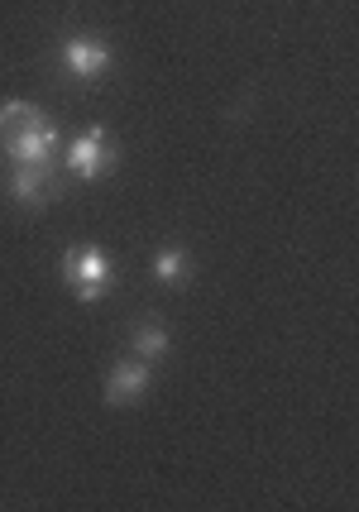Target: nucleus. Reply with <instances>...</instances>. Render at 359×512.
<instances>
[{
    "instance_id": "nucleus-1",
    "label": "nucleus",
    "mask_w": 359,
    "mask_h": 512,
    "mask_svg": "<svg viewBox=\"0 0 359 512\" xmlns=\"http://www.w3.org/2000/svg\"><path fill=\"white\" fill-rule=\"evenodd\" d=\"M63 278H68V288L77 292V302H101L106 292H111L115 283V264L106 249L96 245H72L68 254H63Z\"/></svg>"
},
{
    "instance_id": "nucleus-2",
    "label": "nucleus",
    "mask_w": 359,
    "mask_h": 512,
    "mask_svg": "<svg viewBox=\"0 0 359 512\" xmlns=\"http://www.w3.org/2000/svg\"><path fill=\"white\" fill-rule=\"evenodd\" d=\"M115 139L111 130H101V125H91V130H82L77 139H72L68 149H63V163H68V173L72 178H82V182H96V178H106L115 168Z\"/></svg>"
},
{
    "instance_id": "nucleus-3",
    "label": "nucleus",
    "mask_w": 359,
    "mask_h": 512,
    "mask_svg": "<svg viewBox=\"0 0 359 512\" xmlns=\"http://www.w3.org/2000/svg\"><path fill=\"white\" fill-rule=\"evenodd\" d=\"M63 67H68V77H77V82H96V77L111 72V44L96 39V34H72L68 44H63Z\"/></svg>"
},
{
    "instance_id": "nucleus-4",
    "label": "nucleus",
    "mask_w": 359,
    "mask_h": 512,
    "mask_svg": "<svg viewBox=\"0 0 359 512\" xmlns=\"http://www.w3.org/2000/svg\"><path fill=\"white\" fill-rule=\"evenodd\" d=\"M10 197L20 206H44L48 197H58V182H53V163H10Z\"/></svg>"
},
{
    "instance_id": "nucleus-5",
    "label": "nucleus",
    "mask_w": 359,
    "mask_h": 512,
    "mask_svg": "<svg viewBox=\"0 0 359 512\" xmlns=\"http://www.w3.org/2000/svg\"><path fill=\"white\" fill-rule=\"evenodd\" d=\"M149 383H154V369H149V359H120L111 369V379H106V402L111 407H130V402H139L144 393H149Z\"/></svg>"
},
{
    "instance_id": "nucleus-6",
    "label": "nucleus",
    "mask_w": 359,
    "mask_h": 512,
    "mask_svg": "<svg viewBox=\"0 0 359 512\" xmlns=\"http://www.w3.org/2000/svg\"><path fill=\"white\" fill-rule=\"evenodd\" d=\"M0 149L10 154V163H53V154L63 149V139H58L53 125H34V130L15 134V139L0 144Z\"/></svg>"
},
{
    "instance_id": "nucleus-7",
    "label": "nucleus",
    "mask_w": 359,
    "mask_h": 512,
    "mask_svg": "<svg viewBox=\"0 0 359 512\" xmlns=\"http://www.w3.org/2000/svg\"><path fill=\"white\" fill-rule=\"evenodd\" d=\"M44 125V111L34 101H0V144H10L15 134Z\"/></svg>"
},
{
    "instance_id": "nucleus-8",
    "label": "nucleus",
    "mask_w": 359,
    "mask_h": 512,
    "mask_svg": "<svg viewBox=\"0 0 359 512\" xmlns=\"http://www.w3.org/2000/svg\"><path fill=\"white\" fill-rule=\"evenodd\" d=\"M168 350H173V335L163 331V326H154V321H144V326L130 331V355L154 364V359H168Z\"/></svg>"
},
{
    "instance_id": "nucleus-9",
    "label": "nucleus",
    "mask_w": 359,
    "mask_h": 512,
    "mask_svg": "<svg viewBox=\"0 0 359 512\" xmlns=\"http://www.w3.org/2000/svg\"><path fill=\"white\" fill-rule=\"evenodd\" d=\"M187 273H192V254L187 249H158L154 254V278L163 283V288H178V283H187Z\"/></svg>"
}]
</instances>
